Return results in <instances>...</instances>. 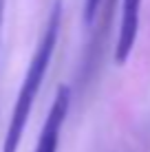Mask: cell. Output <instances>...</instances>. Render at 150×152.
Here are the masks:
<instances>
[{"instance_id": "obj_1", "label": "cell", "mask_w": 150, "mask_h": 152, "mask_svg": "<svg viewBox=\"0 0 150 152\" xmlns=\"http://www.w3.org/2000/svg\"><path fill=\"white\" fill-rule=\"evenodd\" d=\"M60 27H62V0H55L49 15H46V22H44L42 35H40V42L33 51V57L29 60L27 73H24L20 91H18V97L13 102L11 117H9L7 132H4L2 150L0 152H18V148H20V141H22L24 128H27L29 115L33 110L35 97H38L40 88H42L44 75L49 71V64L53 60L55 46H58Z\"/></svg>"}, {"instance_id": "obj_2", "label": "cell", "mask_w": 150, "mask_h": 152, "mask_svg": "<svg viewBox=\"0 0 150 152\" xmlns=\"http://www.w3.org/2000/svg\"><path fill=\"white\" fill-rule=\"evenodd\" d=\"M69 108H71V86L62 84V86H58V93H55L49 115L42 124V130H40V137L33 152H58L60 134H62V128H64Z\"/></svg>"}, {"instance_id": "obj_3", "label": "cell", "mask_w": 150, "mask_h": 152, "mask_svg": "<svg viewBox=\"0 0 150 152\" xmlns=\"http://www.w3.org/2000/svg\"><path fill=\"white\" fill-rule=\"evenodd\" d=\"M143 0H121V18L119 31H117V44H115V62L126 64L137 42L139 33V13H141Z\"/></svg>"}, {"instance_id": "obj_4", "label": "cell", "mask_w": 150, "mask_h": 152, "mask_svg": "<svg viewBox=\"0 0 150 152\" xmlns=\"http://www.w3.org/2000/svg\"><path fill=\"white\" fill-rule=\"evenodd\" d=\"M102 4H104V0H86V2H84V13H82V18H84L86 27H91V24L95 22V18H97V13H100Z\"/></svg>"}, {"instance_id": "obj_5", "label": "cell", "mask_w": 150, "mask_h": 152, "mask_svg": "<svg viewBox=\"0 0 150 152\" xmlns=\"http://www.w3.org/2000/svg\"><path fill=\"white\" fill-rule=\"evenodd\" d=\"M4 4H7V0H0V42H2V22H4Z\"/></svg>"}]
</instances>
